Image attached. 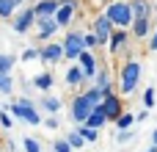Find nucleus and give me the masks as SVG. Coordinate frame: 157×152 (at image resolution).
<instances>
[{
	"label": "nucleus",
	"instance_id": "nucleus-1",
	"mask_svg": "<svg viewBox=\"0 0 157 152\" xmlns=\"http://www.w3.org/2000/svg\"><path fill=\"white\" fill-rule=\"evenodd\" d=\"M105 17L110 19L113 28H121V30H130V25H132V11H130V3L127 0H113L108 6Z\"/></svg>",
	"mask_w": 157,
	"mask_h": 152
},
{
	"label": "nucleus",
	"instance_id": "nucleus-2",
	"mask_svg": "<svg viewBox=\"0 0 157 152\" xmlns=\"http://www.w3.org/2000/svg\"><path fill=\"white\" fill-rule=\"evenodd\" d=\"M141 72H144V66H141L138 58H127L124 61V66H121V94H132L138 89Z\"/></svg>",
	"mask_w": 157,
	"mask_h": 152
},
{
	"label": "nucleus",
	"instance_id": "nucleus-3",
	"mask_svg": "<svg viewBox=\"0 0 157 152\" xmlns=\"http://www.w3.org/2000/svg\"><path fill=\"white\" fill-rule=\"evenodd\" d=\"M8 108H11L14 116H19V119H25V122H30V125H41V116H39V111L33 108L30 100H17V102L8 105Z\"/></svg>",
	"mask_w": 157,
	"mask_h": 152
},
{
	"label": "nucleus",
	"instance_id": "nucleus-4",
	"mask_svg": "<svg viewBox=\"0 0 157 152\" xmlns=\"http://www.w3.org/2000/svg\"><path fill=\"white\" fill-rule=\"evenodd\" d=\"M91 33L97 36V47L108 44V39H110V33H113V25H110V19H108L105 14H97V17H94V28H91Z\"/></svg>",
	"mask_w": 157,
	"mask_h": 152
},
{
	"label": "nucleus",
	"instance_id": "nucleus-5",
	"mask_svg": "<svg viewBox=\"0 0 157 152\" xmlns=\"http://www.w3.org/2000/svg\"><path fill=\"white\" fill-rule=\"evenodd\" d=\"M91 102L86 100V94H75V100H72V111H69V116H72V122H77V125H83L86 119H88V114H91Z\"/></svg>",
	"mask_w": 157,
	"mask_h": 152
},
{
	"label": "nucleus",
	"instance_id": "nucleus-6",
	"mask_svg": "<svg viewBox=\"0 0 157 152\" xmlns=\"http://www.w3.org/2000/svg\"><path fill=\"white\" fill-rule=\"evenodd\" d=\"M61 47H63V58L66 61H77V55L83 53V33H69L61 42Z\"/></svg>",
	"mask_w": 157,
	"mask_h": 152
},
{
	"label": "nucleus",
	"instance_id": "nucleus-7",
	"mask_svg": "<svg viewBox=\"0 0 157 152\" xmlns=\"http://www.w3.org/2000/svg\"><path fill=\"white\" fill-rule=\"evenodd\" d=\"M99 105H102V114H105V119H108V122H116V119L124 114V105H121V100H119L113 91H110V94H105V100H102Z\"/></svg>",
	"mask_w": 157,
	"mask_h": 152
},
{
	"label": "nucleus",
	"instance_id": "nucleus-8",
	"mask_svg": "<svg viewBox=\"0 0 157 152\" xmlns=\"http://www.w3.org/2000/svg\"><path fill=\"white\" fill-rule=\"evenodd\" d=\"M77 66H80V72H83V80L88 83V80H94V75H97V58H94V53L91 50H83L80 55H77Z\"/></svg>",
	"mask_w": 157,
	"mask_h": 152
},
{
	"label": "nucleus",
	"instance_id": "nucleus-9",
	"mask_svg": "<svg viewBox=\"0 0 157 152\" xmlns=\"http://www.w3.org/2000/svg\"><path fill=\"white\" fill-rule=\"evenodd\" d=\"M39 58H41L44 64H58V61H63V47H61V42H47L44 47H39Z\"/></svg>",
	"mask_w": 157,
	"mask_h": 152
},
{
	"label": "nucleus",
	"instance_id": "nucleus-10",
	"mask_svg": "<svg viewBox=\"0 0 157 152\" xmlns=\"http://www.w3.org/2000/svg\"><path fill=\"white\" fill-rule=\"evenodd\" d=\"M36 28H39V39L47 44V42H52V36H55V30H58V22L52 19V17H36V22H33Z\"/></svg>",
	"mask_w": 157,
	"mask_h": 152
},
{
	"label": "nucleus",
	"instance_id": "nucleus-11",
	"mask_svg": "<svg viewBox=\"0 0 157 152\" xmlns=\"http://www.w3.org/2000/svg\"><path fill=\"white\" fill-rule=\"evenodd\" d=\"M33 22H36V14H33V6H30V8H25L22 14L14 17V30H17V33H28Z\"/></svg>",
	"mask_w": 157,
	"mask_h": 152
},
{
	"label": "nucleus",
	"instance_id": "nucleus-12",
	"mask_svg": "<svg viewBox=\"0 0 157 152\" xmlns=\"http://www.w3.org/2000/svg\"><path fill=\"white\" fill-rule=\"evenodd\" d=\"M127 39H130V33H127V30H121V28H113V33H110V39H108V44H110V55L121 53V50L127 47Z\"/></svg>",
	"mask_w": 157,
	"mask_h": 152
},
{
	"label": "nucleus",
	"instance_id": "nucleus-13",
	"mask_svg": "<svg viewBox=\"0 0 157 152\" xmlns=\"http://www.w3.org/2000/svg\"><path fill=\"white\" fill-rule=\"evenodd\" d=\"M127 3H130V11H132V19H152L149 0H127Z\"/></svg>",
	"mask_w": 157,
	"mask_h": 152
},
{
	"label": "nucleus",
	"instance_id": "nucleus-14",
	"mask_svg": "<svg viewBox=\"0 0 157 152\" xmlns=\"http://www.w3.org/2000/svg\"><path fill=\"white\" fill-rule=\"evenodd\" d=\"M58 8H61L58 0H39V3L33 6V14H36V17H52Z\"/></svg>",
	"mask_w": 157,
	"mask_h": 152
},
{
	"label": "nucleus",
	"instance_id": "nucleus-15",
	"mask_svg": "<svg viewBox=\"0 0 157 152\" xmlns=\"http://www.w3.org/2000/svg\"><path fill=\"white\" fill-rule=\"evenodd\" d=\"M105 122H108V119H105V114H102V105H94V108H91V114H88V119H86L83 125H86V127H91V130H99Z\"/></svg>",
	"mask_w": 157,
	"mask_h": 152
},
{
	"label": "nucleus",
	"instance_id": "nucleus-16",
	"mask_svg": "<svg viewBox=\"0 0 157 152\" xmlns=\"http://www.w3.org/2000/svg\"><path fill=\"white\" fill-rule=\"evenodd\" d=\"M72 17H75V6H61V8L52 14V19L58 22V28H66V25L72 22Z\"/></svg>",
	"mask_w": 157,
	"mask_h": 152
},
{
	"label": "nucleus",
	"instance_id": "nucleus-17",
	"mask_svg": "<svg viewBox=\"0 0 157 152\" xmlns=\"http://www.w3.org/2000/svg\"><path fill=\"white\" fill-rule=\"evenodd\" d=\"M94 89H99L102 94H110V72L108 69H97V75H94Z\"/></svg>",
	"mask_w": 157,
	"mask_h": 152
},
{
	"label": "nucleus",
	"instance_id": "nucleus-18",
	"mask_svg": "<svg viewBox=\"0 0 157 152\" xmlns=\"http://www.w3.org/2000/svg\"><path fill=\"white\" fill-rule=\"evenodd\" d=\"M130 30H132L135 39H146V36H149V19H132Z\"/></svg>",
	"mask_w": 157,
	"mask_h": 152
},
{
	"label": "nucleus",
	"instance_id": "nucleus-19",
	"mask_svg": "<svg viewBox=\"0 0 157 152\" xmlns=\"http://www.w3.org/2000/svg\"><path fill=\"white\" fill-rule=\"evenodd\" d=\"M83 83H86V80H83L80 66H77V64H75V66H69V69H66V86H72V89H75V86H83Z\"/></svg>",
	"mask_w": 157,
	"mask_h": 152
},
{
	"label": "nucleus",
	"instance_id": "nucleus-20",
	"mask_svg": "<svg viewBox=\"0 0 157 152\" xmlns=\"http://www.w3.org/2000/svg\"><path fill=\"white\" fill-rule=\"evenodd\" d=\"M33 86L41 89V91H50V89H52V75H50V72H39V75L33 78Z\"/></svg>",
	"mask_w": 157,
	"mask_h": 152
},
{
	"label": "nucleus",
	"instance_id": "nucleus-21",
	"mask_svg": "<svg viewBox=\"0 0 157 152\" xmlns=\"http://www.w3.org/2000/svg\"><path fill=\"white\" fill-rule=\"evenodd\" d=\"M77 133H80V138L88 144V141H97L99 138V130H91V127H86V125H80V127H75Z\"/></svg>",
	"mask_w": 157,
	"mask_h": 152
},
{
	"label": "nucleus",
	"instance_id": "nucleus-22",
	"mask_svg": "<svg viewBox=\"0 0 157 152\" xmlns=\"http://www.w3.org/2000/svg\"><path fill=\"white\" fill-rule=\"evenodd\" d=\"M83 94H86V100H88V102H91V105H99V102H102V100H105V94H102V91H99V89H94V86H91V89H86V91H83Z\"/></svg>",
	"mask_w": 157,
	"mask_h": 152
},
{
	"label": "nucleus",
	"instance_id": "nucleus-23",
	"mask_svg": "<svg viewBox=\"0 0 157 152\" xmlns=\"http://www.w3.org/2000/svg\"><path fill=\"white\" fill-rule=\"evenodd\" d=\"M41 108L50 111V114H58V111H61V100H58V97H44V100H41Z\"/></svg>",
	"mask_w": 157,
	"mask_h": 152
},
{
	"label": "nucleus",
	"instance_id": "nucleus-24",
	"mask_svg": "<svg viewBox=\"0 0 157 152\" xmlns=\"http://www.w3.org/2000/svg\"><path fill=\"white\" fill-rule=\"evenodd\" d=\"M63 141L69 144V150H80V147H86V141L80 138V133H77V130H72V133H69V136H66Z\"/></svg>",
	"mask_w": 157,
	"mask_h": 152
},
{
	"label": "nucleus",
	"instance_id": "nucleus-25",
	"mask_svg": "<svg viewBox=\"0 0 157 152\" xmlns=\"http://www.w3.org/2000/svg\"><path fill=\"white\" fill-rule=\"evenodd\" d=\"M11 66H14V55L0 53V75H11Z\"/></svg>",
	"mask_w": 157,
	"mask_h": 152
},
{
	"label": "nucleus",
	"instance_id": "nucleus-26",
	"mask_svg": "<svg viewBox=\"0 0 157 152\" xmlns=\"http://www.w3.org/2000/svg\"><path fill=\"white\" fill-rule=\"evenodd\" d=\"M14 11H17V3H14V0H0V17H3V19L14 17Z\"/></svg>",
	"mask_w": 157,
	"mask_h": 152
},
{
	"label": "nucleus",
	"instance_id": "nucleus-27",
	"mask_svg": "<svg viewBox=\"0 0 157 152\" xmlns=\"http://www.w3.org/2000/svg\"><path fill=\"white\" fill-rule=\"evenodd\" d=\"M132 122H135V114H121V116L116 119L119 130H130V127H132Z\"/></svg>",
	"mask_w": 157,
	"mask_h": 152
},
{
	"label": "nucleus",
	"instance_id": "nucleus-28",
	"mask_svg": "<svg viewBox=\"0 0 157 152\" xmlns=\"http://www.w3.org/2000/svg\"><path fill=\"white\" fill-rule=\"evenodd\" d=\"M11 89H14L11 75H0V91H3V94H11Z\"/></svg>",
	"mask_w": 157,
	"mask_h": 152
},
{
	"label": "nucleus",
	"instance_id": "nucleus-29",
	"mask_svg": "<svg viewBox=\"0 0 157 152\" xmlns=\"http://www.w3.org/2000/svg\"><path fill=\"white\" fill-rule=\"evenodd\" d=\"M155 100H157V91L155 89H146V91H144V105H146V111L155 108Z\"/></svg>",
	"mask_w": 157,
	"mask_h": 152
},
{
	"label": "nucleus",
	"instance_id": "nucleus-30",
	"mask_svg": "<svg viewBox=\"0 0 157 152\" xmlns=\"http://www.w3.org/2000/svg\"><path fill=\"white\" fill-rule=\"evenodd\" d=\"M22 144H25V152H41V144H39L36 138H30V136H28Z\"/></svg>",
	"mask_w": 157,
	"mask_h": 152
},
{
	"label": "nucleus",
	"instance_id": "nucleus-31",
	"mask_svg": "<svg viewBox=\"0 0 157 152\" xmlns=\"http://www.w3.org/2000/svg\"><path fill=\"white\" fill-rule=\"evenodd\" d=\"M97 47V36L94 33H83V50H94Z\"/></svg>",
	"mask_w": 157,
	"mask_h": 152
},
{
	"label": "nucleus",
	"instance_id": "nucleus-32",
	"mask_svg": "<svg viewBox=\"0 0 157 152\" xmlns=\"http://www.w3.org/2000/svg\"><path fill=\"white\" fill-rule=\"evenodd\" d=\"M130 138H132V133H130V130H119V133H116V141H119V144H127Z\"/></svg>",
	"mask_w": 157,
	"mask_h": 152
},
{
	"label": "nucleus",
	"instance_id": "nucleus-33",
	"mask_svg": "<svg viewBox=\"0 0 157 152\" xmlns=\"http://www.w3.org/2000/svg\"><path fill=\"white\" fill-rule=\"evenodd\" d=\"M0 125H3V127L8 130V127H14V119H11L8 114H0Z\"/></svg>",
	"mask_w": 157,
	"mask_h": 152
},
{
	"label": "nucleus",
	"instance_id": "nucleus-34",
	"mask_svg": "<svg viewBox=\"0 0 157 152\" xmlns=\"http://www.w3.org/2000/svg\"><path fill=\"white\" fill-rule=\"evenodd\" d=\"M52 150H55V152H72V150H69V144H66L63 138H61V141H55V147H52Z\"/></svg>",
	"mask_w": 157,
	"mask_h": 152
},
{
	"label": "nucleus",
	"instance_id": "nucleus-35",
	"mask_svg": "<svg viewBox=\"0 0 157 152\" xmlns=\"http://www.w3.org/2000/svg\"><path fill=\"white\" fill-rule=\"evenodd\" d=\"M33 58H39V50H25L22 53V61H33Z\"/></svg>",
	"mask_w": 157,
	"mask_h": 152
},
{
	"label": "nucleus",
	"instance_id": "nucleus-36",
	"mask_svg": "<svg viewBox=\"0 0 157 152\" xmlns=\"http://www.w3.org/2000/svg\"><path fill=\"white\" fill-rule=\"evenodd\" d=\"M44 127H50V130H55V127H58V119H55V116H50V119L44 122Z\"/></svg>",
	"mask_w": 157,
	"mask_h": 152
},
{
	"label": "nucleus",
	"instance_id": "nucleus-37",
	"mask_svg": "<svg viewBox=\"0 0 157 152\" xmlns=\"http://www.w3.org/2000/svg\"><path fill=\"white\" fill-rule=\"evenodd\" d=\"M146 116H149V111H146V108H144V111H138V114H135V122H144V119H146Z\"/></svg>",
	"mask_w": 157,
	"mask_h": 152
},
{
	"label": "nucleus",
	"instance_id": "nucleus-38",
	"mask_svg": "<svg viewBox=\"0 0 157 152\" xmlns=\"http://www.w3.org/2000/svg\"><path fill=\"white\" fill-rule=\"evenodd\" d=\"M149 50H157V30H155V36H152V42H149Z\"/></svg>",
	"mask_w": 157,
	"mask_h": 152
},
{
	"label": "nucleus",
	"instance_id": "nucleus-39",
	"mask_svg": "<svg viewBox=\"0 0 157 152\" xmlns=\"http://www.w3.org/2000/svg\"><path fill=\"white\" fill-rule=\"evenodd\" d=\"M152 144H155V147H157V130H155V133H152Z\"/></svg>",
	"mask_w": 157,
	"mask_h": 152
},
{
	"label": "nucleus",
	"instance_id": "nucleus-40",
	"mask_svg": "<svg viewBox=\"0 0 157 152\" xmlns=\"http://www.w3.org/2000/svg\"><path fill=\"white\" fill-rule=\"evenodd\" d=\"M14 3H17V6H19V3H25V0H14Z\"/></svg>",
	"mask_w": 157,
	"mask_h": 152
},
{
	"label": "nucleus",
	"instance_id": "nucleus-41",
	"mask_svg": "<svg viewBox=\"0 0 157 152\" xmlns=\"http://www.w3.org/2000/svg\"><path fill=\"white\" fill-rule=\"evenodd\" d=\"M0 152H6V150H3V144H0Z\"/></svg>",
	"mask_w": 157,
	"mask_h": 152
}]
</instances>
